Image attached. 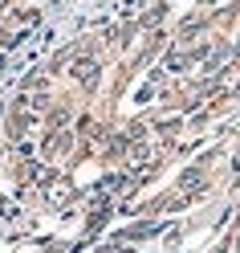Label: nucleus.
Masks as SVG:
<instances>
[{
	"instance_id": "obj_1",
	"label": "nucleus",
	"mask_w": 240,
	"mask_h": 253,
	"mask_svg": "<svg viewBox=\"0 0 240 253\" xmlns=\"http://www.w3.org/2000/svg\"><path fill=\"white\" fill-rule=\"evenodd\" d=\"M73 74L82 78V82H90V78L98 74V66H94V61H77V66H73Z\"/></svg>"
}]
</instances>
